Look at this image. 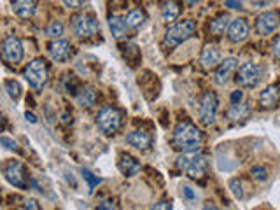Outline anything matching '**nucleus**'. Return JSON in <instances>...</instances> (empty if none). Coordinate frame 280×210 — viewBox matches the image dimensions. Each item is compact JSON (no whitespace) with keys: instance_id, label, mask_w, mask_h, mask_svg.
Here are the masks:
<instances>
[{"instance_id":"nucleus-1","label":"nucleus","mask_w":280,"mask_h":210,"mask_svg":"<svg viewBox=\"0 0 280 210\" xmlns=\"http://www.w3.org/2000/svg\"><path fill=\"white\" fill-rule=\"evenodd\" d=\"M172 146L182 153H200L203 146V133L193 123L182 121L173 130Z\"/></svg>"},{"instance_id":"nucleus-2","label":"nucleus","mask_w":280,"mask_h":210,"mask_svg":"<svg viewBox=\"0 0 280 210\" xmlns=\"http://www.w3.org/2000/svg\"><path fill=\"white\" fill-rule=\"evenodd\" d=\"M96 126L107 137L117 133L119 128L123 126V112L116 107H112V105H105L96 116Z\"/></svg>"},{"instance_id":"nucleus-3","label":"nucleus","mask_w":280,"mask_h":210,"mask_svg":"<svg viewBox=\"0 0 280 210\" xmlns=\"http://www.w3.org/2000/svg\"><path fill=\"white\" fill-rule=\"evenodd\" d=\"M195 30H196V23L193 20H182L179 23L172 25L167 30V33H165V46L168 49L177 48L179 44L188 41L189 37L195 33Z\"/></svg>"},{"instance_id":"nucleus-4","label":"nucleus","mask_w":280,"mask_h":210,"mask_svg":"<svg viewBox=\"0 0 280 210\" xmlns=\"http://www.w3.org/2000/svg\"><path fill=\"white\" fill-rule=\"evenodd\" d=\"M23 76L33 89H42L49 79V67L42 58H35L25 67Z\"/></svg>"},{"instance_id":"nucleus-5","label":"nucleus","mask_w":280,"mask_h":210,"mask_svg":"<svg viewBox=\"0 0 280 210\" xmlns=\"http://www.w3.org/2000/svg\"><path fill=\"white\" fill-rule=\"evenodd\" d=\"M72 30L79 39H91L100 32V23L91 14H77L72 18Z\"/></svg>"},{"instance_id":"nucleus-6","label":"nucleus","mask_w":280,"mask_h":210,"mask_svg":"<svg viewBox=\"0 0 280 210\" xmlns=\"http://www.w3.org/2000/svg\"><path fill=\"white\" fill-rule=\"evenodd\" d=\"M4 177L11 186L20 187V189H27L28 184H30L27 166L18 159H12L4 166Z\"/></svg>"},{"instance_id":"nucleus-7","label":"nucleus","mask_w":280,"mask_h":210,"mask_svg":"<svg viewBox=\"0 0 280 210\" xmlns=\"http://www.w3.org/2000/svg\"><path fill=\"white\" fill-rule=\"evenodd\" d=\"M217 95L214 91H205L200 100V121L203 126H210L217 116Z\"/></svg>"},{"instance_id":"nucleus-8","label":"nucleus","mask_w":280,"mask_h":210,"mask_svg":"<svg viewBox=\"0 0 280 210\" xmlns=\"http://www.w3.org/2000/svg\"><path fill=\"white\" fill-rule=\"evenodd\" d=\"M23 44H21L20 39L16 35H12V33L5 35L4 42H2V56H4V60L9 65H18L23 60Z\"/></svg>"},{"instance_id":"nucleus-9","label":"nucleus","mask_w":280,"mask_h":210,"mask_svg":"<svg viewBox=\"0 0 280 210\" xmlns=\"http://www.w3.org/2000/svg\"><path fill=\"white\" fill-rule=\"evenodd\" d=\"M280 26V11H264L263 14L256 18V25H254V28H256L257 35L261 37H268L275 32L277 28Z\"/></svg>"},{"instance_id":"nucleus-10","label":"nucleus","mask_w":280,"mask_h":210,"mask_svg":"<svg viewBox=\"0 0 280 210\" xmlns=\"http://www.w3.org/2000/svg\"><path fill=\"white\" fill-rule=\"evenodd\" d=\"M261 79V67L252 61H247L238 69L236 74V84L242 86V88H254L257 86Z\"/></svg>"},{"instance_id":"nucleus-11","label":"nucleus","mask_w":280,"mask_h":210,"mask_svg":"<svg viewBox=\"0 0 280 210\" xmlns=\"http://www.w3.org/2000/svg\"><path fill=\"white\" fill-rule=\"evenodd\" d=\"M49 56L53 58L58 63H63V61L70 60L72 56V46L68 41H63V39H55V41L49 42L48 46Z\"/></svg>"},{"instance_id":"nucleus-12","label":"nucleus","mask_w":280,"mask_h":210,"mask_svg":"<svg viewBox=\"0 0 280 210\" xmlns=\"http://www.w3.org/2000/svg\"><path fill=\"white\" fill-rule=\"evenodd\" d=\"M236 67H238V60H236V58L233 56L224 58V60L217 65V70L216 74H214V82H216L217 86L228 84L229 77H231V74L236 70Z\"/></svg>"},{"instance_id":"nucleus-13","label":"nucleus","mask_w":280,"mask_h":210,"mask_svg":"<svg viewBox=\"0 0 280 210\" xmlns=\"http://www.w3.org/2000/svg\"><path fill=\"white\" fill-rule=\"evenodd\" d=\"M249 33H251V28H249V23L245 18H236V20L231 21L228 28V39L235 44H242L249 39Z\"/></svg>"},{"instance_id":"nucleus-14","label":"nucleus","mask_w":280,"mask_h":210,"mask_svg":"<svg viewBox=\"0 0 280 210\" xmlns=\"http://www.w3.org/2000/svg\"><path fill=\"white\" fill-rule=\"evenodd\" d=\"M200 63L203 69L210 70L214 67L221 63V51L216 44H207L203 49H201V54H200Z\"/></svg>"},{"instance_id":"nucleus-15","label":"nucleus","mask_w":280,"mask_h":210,"mask_svg":"<svg viewBox=\"0 0 280 210\" xmlns=\"http://www.w3.org/2000/svg\"><path fill=\"white\" fill-rule=\"evenodd\" d=\"M117 168L124 177H133L140 172V161L137 158H133L132 154L123 153L119 156V161H117Z\"/></svg>"},{"instance_id":"nucleus-16","label":"nucleus","mask_w":280,"mask_h":210,"mask_svg":"<svg viewBox=\"0 0 280 210\" xmlns=\"http://www.w3.org/2000/svg\"><path fill=\"white\" fill-rule=\"evenodd\" d=\"M280 100V84H270L261 91L259 105L264 109H273Z\"/></svg>"},{"instance_id":"nucleus-17","label":"nucleus","mask_w":280,"mask_h":210,"mask_svg":"<svg viewBox=\"0 0 280 210\" xmlns=\"http://www.w3.org/2000/svg\"><path fill=\"white\" fill-rule=\"evenodd\" d=\"M126 142H128L132 147H135V149L149 151V149H151L152 138H151V135H149L147 131L135 130V131H132V133L126 135Z\"/></svg>"},{"instance_id":"nucleus-18","label":"nucleus","mask_w":280,"mask_h":210,"mask_svg":"<svg viewBox=\"0 0 280 210\" xmlns=\"http://www.w3.org/2000/svg\"><path fill=\"white\" fill-rule=\"evenodd\" d=\"M37 2L35 0H12V11L21 20H28L35 14Z\"/></svg>"},{"instance_id":"nucleus-19","label":"nucleus","mask_w":280,"mask_h":210,"mask_svg":"<svg viewBox=\"0 0 280 210\" xmlns=\"http://www.w3.org/2000/svg\"><path fill=\"white\" fill-rule=\"evenodd\" d=\"M207 168H208V159L198 153V156L195 158V161L189 165V168L186 170V172H188V175L191 179L200 181V179H203V175L207 174Z\"/></svg>"},{"instance_id":"nucleus-20","label":"nucleus","mask_w":280,"mask_h":210,"mask_svg":"<svg viewBox=\"0 0 280 210\" xmlns=\"http://www.w3.org/2000/svg\"><path fill=\"white\" fill-rule=\"evenodd\" d=\"M231 21L233 20L229 18V14H219L216 20L210 21V25H208V32L212 33V35H216V37L224 35V32H228Z\"/></svg>"},{"instance_id":"nucleus-21","label":"nucleus","mask_w":280,"mask_h":210,"mask_svg":"<svg viewBox=\"0 0 280 210\" xmlns=\"http://www.w3.org/2000/svg\"><path fill=\"white\" fill-rule=\"evenodd\" d=\"M251 116V107L247 104H235L231 105L226 112V117H228V121L231 123H238V121H244L247 117Z\"/></svg>"},{"instance_id":"nucleus-22","label":"nucleus","mask_w":280,"mask_h":210,"mask_svg":"<svg viewBox=\"0 0 280 210\" xmlns=\"http://www.w3.org/2000/svg\"><path fill=\"white\" fill-rule=\"evenodd\" d=\"M96 100H98V93L93 88H89V86L81 88L76 95V102L81 107H93L96 104Z\"/></svg>"},{"instance_id":"nucleus-23","label":"nucleus","mask_w":280,"mask_h":210,"mask_svg":"<svg viewBox=\"0 0 280 210\" xmlns=\"http://www.w3.org/2000/svg\"><path fill=\"white\" fill-rule=\"evenodd\" d=\"M145 20H147V16H145V12L142 11V9H132V11H128V14H126V18H124V21H126V26H128L130 30H139L144 26Z\"/></svg>"},{"instance_id":"nucleus-24","label":"nucleus","mask_w":280,"mask_h":210,"mask_svg":"<svg viewBox=\"0 0 280 210\" xmlns=\"http://www.w3.org/2000/svg\"><path fill=\"white\" fill-rule=\"evenodd\" d=\"M109 28H111L112 32V37L114 39H117V41H121L124 35H126V21H124V18H119V16H109Z\"/></svg>"},{"instance_id":"nucleus-25","label":"nucleus","mask_w":280,"mask_h":210,"mask_svg":"<svg viewBox=\"0 0 280 210\" xmlns=\"http://www.w3.org/2000/svg\"><path fill=\"white\" fill-rule=\"evenodd\" d=\"M180 14V5L177 0H168L161 7V16L165 21H175Z\"/></svg>"},{"instance_id":"nucleus-26","label":"nucleus","mask_w":280,"mask_h":210,"mask_svg":"<svg viewBox=\"0 0 280 210\" xmlns=\"http://www.w3.org/2000/svg\"><path fill=\"white\" fill-rule=\"evenodd\" d=\"M63 32H65V26L61 21H51L44 30L46 37H49V39H60V37L63 35Z\"/></svg>"},{"instance_id":"nucleus-27","label":"nucleus","mask_w":280,"mask_h":210,"mask_svg":"<svg viewBox=\"0 0 280 210\" xmlns=\"http://www.w3.org/2000/svg\"><path fill=\"white\" fill-rule=\"evenodd\" d=\"M4 89L7 91V95L12 98V100L16 102V100H20V97H21V84L18 81H14V79H11V81H5L4 82Z\"/></svg>"},{"instance_id":"nucleus-28","label":"nucleus","mask_w":280,"mask_h":210,"mask_svg":"<svg viewBox=\"0 0 280 210\" xmlns=\"http://www.w3.org/2000/svg\"><path fill=\"white\" fill-rule=\"evenodd\" d=\"M198 156V153H182V156L177 159V168L180 170H188L189 165L195 161V158Z\"/></svg>"},{"instance_id":"nucleus-29","label":"nucleus","mask_w":280,"mask_h":210,"mask_svg":"<svg viewBox=\"0 0 280 210\" xmlns=\"http://www.w3.org/2000/svg\"><path fill=\"white\" fill-rule=\"evenodd\" d=\"M83 177H84V181L88 182V189H89V193H93V189H95V187L98 186V184H100V182H102V179H100V177H96L95 174H91V172H89V170H86V168L83 170Z\"/></svg>"},{"instance_id":"nucleus-30","label":"nucleus","mask_w":280,"mask_h":210,"mask_svg":"<svg viewBox=\"0 0 280 210\" xmlns=\"http://www.w3.org/2000/svg\"><path fill=\"white\" fill-rule=\"evenodd\" d=\"M229 189H231L233 196L238 200L244 198V184H242V181H238V179H231L229 181Z\"/></svg>"},{"instance_id":"nucleus-31","label":"nucleus","mask_w":280,"mask_h":210,"mask_svg":"<svg viewBox=\"0 0 280 210\" xmlns=\"http://www.w3.org/2000/svg\"><path fill=\"white\" fill-rule=\"evenodd\" d=\"M251 175H252V179H254V181L264 182L266 179H268V170L264 168V166H252Z\"/></svg>"},{"instance_id":"nucleus-32","label":"nucleus","mask_w":280,"mask_h":210,"mask_svg":"<svg viewBox=\"0 0 280 210\" xmlns=\"http://www.w3.org/2000/svg\"><path fill=\"white\" fill-rule=\"evenodd\" d=\"M0 144H2V147L4 149H7V151H14V153H20V146H18L16 142L12 140V138H9V137H2L0 138Z\"/></svg>"},{"instance_id":"nucleus-33","label":"nucleus","mask_w":280,"mask_h":210,"mask_svg":"<svg viewBox=\"0 0 280 210\" xmlns=\"http://www.w3.org/2000/svg\"><path fill=\"white\" fill-rule=\"evenodd\" d=\"M272 54L277 61H280V35H277L273 39V44H272Z\"/></svg>"},{"instance_id":"nucleus-34","label":"nucleus","mask_w":280,"mask_h":210,"mask_svg":"<svg viewBox=\"0 0 280 210\" xmlns=\"http://www.w3.org/2000/svg\"><path fill=\"white\" fill-rule=\"evenodd\" d=\"M151 210H172V203L170 202H158V203H154V205L151 207Z\"/></svg>"},{"instance_id":"nucleus-35","label":"nucleus","mask_w":280,"mask_h":210,"mask_svg":"<svg viewBox=\"0 0 280 210\" xmlns=\"http://www.w3.org/2000/svg\"><path fill=\"white\" fill-rule=\"evenodd\" d=\"M96 210H116V203L112 200H105V202H102L100 205L96 207Z\"/></svg>"},{"instance_id":"nucleus-36","label":"nucleus","mask_w":280,"mask_h":210,"mask_svg":"<svg viewBox=\"0 0 280 210\" xmlns=\"http://www.w3.org/2000/svg\"><path fill=\"white\" fill-rule=\"evenodd\" d=\"M242 98H244V91H240V89L233 91V93H231V105L242 104Z\"/></svg>"},{"instance_id":"nucleus-37","label":"nucleus","mask_w":280,"mask_h":210,"mask_svg":"<svg viewBox=\"0 0 280 210\" xmlns=\"http://www.w3.org/2000/svg\"><path fill=\"white\" fill-rule=\"evenodd\" d=\"M63 4L68 9H79L83 5V0H63Z\"/></svg>"},{"instance_id":"nucleus-38","label":"nucleus","mask_w":280,"mask_h":210,"mask_svg":"<svg viewBox=\"0 0 280 210\" xmlns=\"http://www.w3.org/2000/svg\"><path fill=\"white\" fill-rule=\"evenodd\" d=\"M224 5L229 9H242L240 0H224Z\"/></svg>"},{"instance_id":"nucleus-39","label":"nucleus","mask_w":280,"mask_h":210,"mask_svg":"<svg viewBox=\"0 0 280 210\" xmlns=\"http://www.w3.org/2000/svg\"><path fill=\"white\" fill-rule=\"evenodd\" d=\"M251 2L256 9H261V7H266V5H270L273 0H251Z\"/></svg>"},{"instance_id":"nucleus-40","label":"nucleus","mask_w":280,"mask_h":210,"mask_svg":"<svg viewBox=\"0 0 280 210\" xmlns=\"http://www.w3.org/2000/svg\"><path fill=\"white\" fill-rule=\"evenodd\" d=\"M25 210H40V207L35 200H27L25 202Z\"/></svg>"},{"instance_id":"nucleus-41","label":"nucleus","mask_w":280,"mask_h":210,"mask_svg":"<svg viewBox=\"0 0 280 210\" xmlns=\"http://www.w3.org/2000/svg\"><path fill=\"white\" fill-rule=\"evenodd\" d=\"M182 193H184V196H186L188 200H195V198H196V194L193 193V189H191V187H188V186L182 187Z\"/></svg>"},{"instance_id":"nucleus-42","label":"nucleus","mask_w":280,"mask_h":210,"mask_svg":"<svg viewBox=\"0 0 280 210\" xmlns=\"http://www.w3.org/2000/svg\"><path fill=\"white\" fill-rule=\"evenodd\" d=\"M25 117H27V121L32 123V125H35V123H37V117L33 116L32 112H27V114H25Z\"/></svg>"},{"instance_id":"nucleus-43","label":"nucleus","mask_w":280,"mask_h":210,"mask_svg":"<svg viewBox=\"0 0 280 210\" xmlns=\"http://www.w3.org/2000/svg\"><path fill=\"white\" fill-rule=\"evenodd\" d=\"M203 210H219L216 205H212V203H207V205L203 207Z\"/></svg>"},{"instance_id":"nucleus-44","label":"nucleus","mask_w":280,"mask_h":210,"mask_svg":"<svg viewBox=\"0 0 280 210\" xmlns=\"http://www.w3.org/2000/svg\"><path fill=\"white\" fill-rule=\"evenodd\" d=\"M186 4H189V5H195L196 2H200V0H184Z\"/></svg>"}]
</instances>
